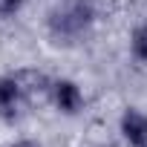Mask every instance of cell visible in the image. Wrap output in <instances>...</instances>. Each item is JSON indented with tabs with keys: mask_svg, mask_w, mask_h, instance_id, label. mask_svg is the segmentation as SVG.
Listing matches in <instances>:
<instances>
[{
	"mask_svg": "<svg viewBox=\"0 0 147 147\" xmlns=\"http://www.w3.org/2000/svg\"><path fill=\"white\" fill-rule=\"evenodd\" d=\"M95 12L90 6V0H69V3H63L58 12H52V20H49V29L55 38H78L90 23H92Z\"/></svg>",
	"mask_w": 147,
	"mask_h": 147,
	"instance_id": "cell-1",
	"label": "cell"
},
{
	"mask_svg": "<svg viewBox=\"0 0 147 147\" xmlns=\"http://www.w3.org/2000/svg\"><path fill=\"white\" fill-rule=\"evenodd\" d=\"M12 81H15L18 92H20V101H26V104H32V107L52 98V84H55V81H49L46 72H40V69H32V66L18 69L15 75H12Z\"/></svg>",
	"mask_w": 147,
	"mask_h": 147,
	"instance_id": "cell-2",
	"label": "cell"
},
{
	"mask_svg": "<svg viewBox=\"0 0 147 147\" xmlns=\"http://www.w3.org/2000/svg\"><path fill=\"white\" fill-rule=\"evenodd\" d=\"M52 101L66 115H75L84 107V95H81V90L72 84V81H55L52 84Z\"/></svg>",
	"mask_w": 147,
	"mask_h": 147,
	"instance_id": "cell-3",
	"label": "cell"
},
{
	"mask_svg": "<svg viewBox=\"0 0 147 147\" xmlns=\"http://www.w3.org/2000/svg\"><path fill=\"white\" fill-rule=\"evenodd\" d=\"M121 133L133 147H147V115L138 110H127L121 115Z\"/></svg>",
	"mask_w": 147,
	"mask_h": 147,
	"instance_id": "cell-4",
	"label": "cell"
},
{
	"mask_svg": "<svg viewBox=\"0 0 147 147\" xmlns=\"http://www.w3.org/2000/svg\"><path fill=\"white\" fill-rule=\"evenodd\" d=\"M18 104H20V92H18L15 81L12 78H0V115L3 118H15Z\"/></svg>",
	"mask_w": 147,
	"mask_h": 147,
	"instance_id": "cell-5",
	"label": "cell"
},
{
	"mask_svg": "<svg viewBox=\"0 0 147 147\" xmlns=\"http://www.w3.org/2000/svg\"><path fill=\"white\" fill-rule=\"evenodd\" d=\"M133 55L138 61H147V23L133 32Z\"/></svg>",
	"mask_w": 147,
	"mask_h": 147,
	"instance_id": "cell-6",
	"label": "cell"
},
{
	"mask_svg": "<svg viewBox=\"0 0 147 147\" xmlns=\"http://www.w3.org/2000/svg\"><path fill=\"white\" fill-rule=\"evenodd\" d=\"M118 3L121 0H90V6H92L95 15H113L118 9Z\"/></svg>",
	"mask_w": 147,
	"mask_h": 147,
	"instance_id": "cell-7",
	"label": "cell"
},
{
	"mask_svg": "<svg viewBox=\"0 0 147 147\" xmlns=\"http://www.w3.org/2000/svg\"><path fill=\"white\" fill-rule=\"evenodd\" d=\"M23 0H0V15H15Z\"/></svg>",
	"mask_w": 147,
	"mask_h": 147,
	"instance_id": "cell-8",
	"label": "cell"
},
{
	"mask_svg": "<svg viewBox=\"0 0 147 147\" xmlns=\"http://www.w3.org/2000/svg\"><path fill=\"white\" fill-rule=\"evenodd\" d=\"M12 147H40V144H35V141H29V138H26V141H18V144H12Z\"/></svg>",
	"mask_w": 147,
	"mask_h": 147,
	"instance_id": "cell-9",
	"label": "cell"
}]
</instances>
